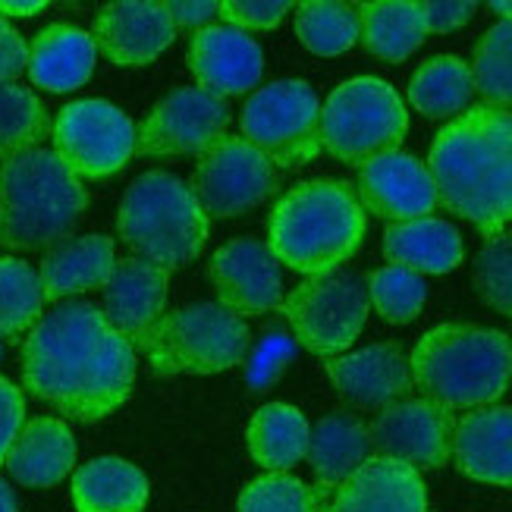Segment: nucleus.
Returning <instances> with one entry per match:
<instances>
[{
    "label": "nucleus",
    "mask_w": 512,
    "mask_h": 512,
    "mask_svg": "<svg viewBox=\"0 0 512 512\" xmlns=\"http://www.w3.org/2000/svg\"><path fill=\"white\" fill-rule=\"evenodd\" d=\"M355 195L368 214L390 220V224L421 220L437 208V189L428 164L403 151L381 154V158L359 167Z\"/></svg>",
    "instance_id": "dca6fc26"
},
{
    "label": "nucleus",
    "mask_w": 512,
    "mask_h": 512,
    "mask_svg": "<svg viewBox=\"0 0 512 512\" xmlns=\"http://www.w3.org/2000/svg\"><path fill=\"white\" fill-rule=\"evenodd\" d=\"M73 503L79 512H145L148 478L120 456H98L73 472Z\"/></svg>",
    "instance_id": "cd10ccee"
},
{
    "label": "nucleus",
    "mask_w": 512,
    "mask_h": 512,
    "mask_svg": "<svg viewBox=\"0 0 512 512\" xmlns=\"http://www.w3.org/2000/svg\"><path fill=\"white\" fill-rule=\"evenodd\" d=\"M48 129V110L32 88H22L16 82L0 85V161L38 148Z\"/></svg>",
    "instance_id": "473e14b6"
},
{
    "label": "nucleus",
    "mask_w": 512,
    "mask_h": 512,
    "mask_svg": "<svg viewBox=\"0 0 512 512\" xmlns=\"http://www.w3.org/2000/svg\"><path fill=\"white\" fill-rule=\"evenodd\" d=\"M487 7H491V13H497L503 22H512V0H491Z\"/></svg>",
    "instance_id": "49530a36"
},
{
    "label": "nucleus",
    "mask_w": 512,
    "mask_h": 512,
    "mask_svg": "<svg viewBox=\"0 0 512 512\" xmlns=\"http://www.w3.org/2000/svg\"><path fill=\"white\" fill-rule=\"evenodd\" d=\"M374 456L406 462L412 469H443L453 459L456 418L428 396H403L371 418Z\"/></svg>",
    "instance_id": "ddd939ff"
},
{
    "label": "nucleus",
    "mask_w": 512,
    "mask_h": 512,
    "mask_svg": "<svg viewBox=\"0 0 512 512\" xmlns=\"http://www.w3.org/2000/svg\"><path fill=\"white\" fill-rule=\"evenodd\" d=\"M437 205L475 224L487 239L512 220V114L469 107L437 132L428 158Z\"/></svg>",
    "instance_id": "f03ea898"
},
{
    "label": "nucleus",
    "mask_w": 512,
    "mask_h": 512,
    "mask_svg": "<svg viewBox=\"0 0 512 512\" xmlns=\"http://www.w3.org/2000/svg\"><path fill=\"white\" fill-rule=\"evenodd\" d=\"M412 384L450 412L494 406L512 384V340L475 324H440L409 355Z\"/></svg>",
    "instance_id": "20e7f679"
},
{
    "label": "nucleus",
    "mask_w": 512,
    "mask_h": 512,
    "mask_svg": "<svg viewBox=\"0 0 512 512\" xmlns=\"http://www.w3.org/2000/svg\"><path fill=\"white\" fill-rule=\"evenodd\" d=\"M0 512H19L16 494L10 491V484L4 478H0Z\"/></svg>",
    "instance_id": "a18cd8bd"
},
{
    "label": "nucleus",
    "mask_w": 512,
    "mask_h": 512,
    "mask_svg": "<svg viewBox=\"0 0 512 512\" xmlns=\"http://www.w3.org/2000/svg\"><path fill=\"white\" fill-rule=\"evenodd\" d=\"M462 236L440 217H421L409 224H390L384 230V258L396 267L425 277L450 274L462 264Z\"/></svg>",
    "instance_id": "bb28decb"
},
{
    "label": "nucleus",
    "mask_w": 512,
    "mask_h": 512,
    "mask_svg": "<svg viewBox=\"0 0 512 512\" xmlns=\"http://www.w3.org/2000/svg\"><path fill=\"white\" fill-rule=\"evenodd\" d=\"M44 293L32 264L0 258V340H13L41 321Z\"/></svg>",
    "instance_id": "72a5a7b5"
},
{
    "label": "nucleus",
    "mask_w": 512,
    "mask_h": 512,
    "mask_svg": "<svg viewBox=\"0 0 512 512\" xmlns=\"http://www.w3.org/2000/svg\"><path fill=\"white\" fill-rule=\"evenodd\" d=\"M365 239V208L349 183L308 180L289 189L271 211L274 258L305 277L340 271Z\"/></svg>",
    "instance_id": "7ed1b4c3"
},
{
    "label": "nucleus",
    "mask_w": 512,
    "mask_h": 512,
    "mask_svg": "<svg viewBox=\"0 0 512 512\" xmlns=\"http://www.w3.org/2000/svg\"><path fill=\"white\" fill-rule=\"evenodd\" d=\"M368 305V283L359 274L333 271L302 280L280 302V311L293 327L296 340L330 362L359 340L368 321Z\"/></svg>",
    "instance_id": "9d476101"
},
{
    "label": "nucleus",
    "mask_w": 512,
    "mask_h": 512,
    "mask_svg": "<svg viewBox=\"0 0 512 512\" xmlns=\"http://www.w3.org/2000/svg\"><path fill=\"white\" fill-rule=\"evenodd\" d=\"M208 277L217 293V305L233 315H264L283 302V271L271 246L258 239H230L211 255Z\"/></svg>",
    "instance_id": "2eb2a0df"
},
{
    "label": "nucleus",
    "mask_w": 512,
    "mask_h": 512,
    "mask_svg": "<svg viewBox=\"0 0 512 512\" xmlns=\"http://www.w3.org/2000/svg\"><path fill=\"white\" fill-rule=\"evenodd\" d=\"M475 79L462 57L440 54L418 66L409 79V104L428 120H456L472 104Z\"/></svg>",
    "instance_id": "c756f323"
},
{
    "label": "nucleus",
    "mask_w": 512,
    "mask_h": 512,
    "mask_svg": "<svg viewBox=\"0 0 512 512\" xmlns=\"http://www.w3.org/2000/svg\"><path fill=\"white\" fill-rule=\"evenodd\" d=\"M186 66L198 88L214 98L246 95L264 73V54L258 41L230 26H208L189 38Z\"/></svg>",
    "instance_id": "f3484780"
},
{
    "label": "nucleus",
    "mask_w": 512,
    "mask_h": 512,
    "mask_svg": "<svg viewBox=\"0 0 512 512\" xmlns=\"http://www.w3.org/2000/svg\"><path fill=\"white\" fill-rule=\"evenodd\" d=\"M88 208L82 180L54 148H32L0 167V246L41 252L70 239Z\"/></svg>",
    "instance_id": "39448f33"
},
{
    "label": "nucleus",
    "mask_w": 512,
    "mask_h": 512,
    "mask_svg": "<svg viewBox=\"0 0 512 512\" xmlns=\"http://www.w3.org/2000/svg\"><path fill=\"white\" fill-rule=\"evenodd\" d=\"M0 359H4V343H0Z\"/></svg>",
    "instance_id": "de8ad7c7"
},
{
    "label": "nucleus",
    "mask_w": 512,
    "mask_h": 512,
    "mask_svg": "<svg viewBox=\"0 0 512 512\" xmlns=\"http://www.w3.org/2000/svg\"><path fill=\"white\" fill-rule=\"evenodd\" d=\"M289 10H293V4H286V0H224L220 19L239 32H267L280 26Z\"/></svg>",
    "instance_id": "58836bf2"
},
{
    "label": "nucleus",
    "mask_w": 512,
    "mask_h": 512,
    "mask_svg": "<svg viewBox=\"0 0 512 512\" xmlns=\"http://www.w3.org/2000/svg\"><path fill=\"white\" fill-rule=\"evenodd\" d=\"M374 456L371 431L359 415L330 412L308 434V465L315 472V503L318 512L327 509L340 484Z\"/></svg>",
    "instance_id": "4be33fe9"
},
{
    "label": "nucleus",
    "mask_w": 512,
    "mask_h": 512,
    "mask_svg": "<svg viewBox=\"0 0 512 512\" xmlns=\"http://www.w3.org/2000/svg\"><path fill=\"white\" fill-rule=\"evenodd\" d=\"M469 66L484 104L512 114V22H497L478 38Z\"/></svg>",
    "instance_id": "f704fd0d"
},
{
    "label": "nucleus",
    "mask_w": 512,
    "mask_h": 512,
    "mask_svg": "<svg viewBox=\"0 0 512 512\" xmlns=\"http://www.w3.org/2000/svg\"><path fill=\"white\" fill-rule=\"evenodd\" d=\"M368 302L387 324H409L428 302L425 277L406 271V267L387 264L368 277Z\"/></svg>",
    "instance_id": "c9c22d12"
},
{
    "label": "nucleus",
    "mask_w": 512,
    "mask_h": 512,
    "mask_svg": "<svg viewBox=\"0 0 512 512\" xmlns=\"http://www.w3.org/2000/svg\"><path fill=\"white\" fill-rule=\"evenodd\" d=\"M95 48L117 66H145L158 60L176 38L167 4L158 0H120L95 16Z\"/></svg>",
    "instance_id": "a211bd4d"
},
{
    "label": "nucleus",
    "mask_w": 512,
    "mask_h": 512,
    "mask_svg": "<svg viewBox=\"0 0 512 512\" xmlns=\"http://www.w3.org/2000/svg\"><path fill=\"white\" fill-rule=\"evenodd\" d=\"M167 13L176 29H208V22L220 16V4L214 0H170Z\"/></svg>",
    "instance_id": "37998d69"
},
{
    "label": "nucleus",
    "mask_w": 512,
    "mask_h": 512,
    "mask_svg": "<svg viewBox=\"0 0 512 512\" xmlns=\"http://www.w3.org/2000/svg\"><path fill=\"white\" fill-rule=\"evenodd\" d=\"M54 154L76 180H104L136 154V126L120 107L101 98L66 104L54 126Z\"/></svg>",
    "instance_id": "9b49d317"
},
{
    "label": "nucleus",
    "mask_w": 512,
    "mask_h": 512,
    "mask_svg": "<svg viewBox=\"0 0 512 512\" xmlns=\"http://www.w3.org/2000/svg\"><path fill=\"white\" fill-rule=\"evenodd\" d=\"M249 327L217 302L173 308L151 327L139 352L154 374H220L242 365Z\"/></svg>",
    "instance_id": "0eeeda50"
},
{
    "label": "nucleus",
    "mask_w": 512,
    "mask_h": 512,
    "mask_svg": "<svg viewBox=\"0 0 512 512\" xmlns=\"http://www.w3.org/2000/svg\"><path fill=\"white\" fill-rule=\"evenodd\" d=\"M324 512H428V491L412 465L371 456L340 484Z\"/></svg>",
    "instance_id": "412c9836"
},
{
    "label": "nucleus",
    "mask_w": 512,
    "mask_h": 512,
    "mask_svg": "<svg viewBox=\"0 0 512 512\" xmlns=\"http://www.w3.org/2000/svg\"><path fill=\"white\" fill-rule=\"evenodd\" d=\"M296 35L311 54L340 57L359 44V13L340 0H305L296 7Z\"/></svg>",
    "instance_id": "2f4dec72"
},
{
    "label": "nucleus",
    "mask_w": 512,
    "mask_h": 512,
    "mask_svg": "<svg viewBox=\"0 0 512 512\" xmlns=\"http://www.w3.org/2000/svg\"><path fill=\"white\" fill-rule=\"evenodd\" d=\"M472 0H425L421 4V16H425V29L434 35H447L462 29L465 22L475 16Z\"/></svg>",
    "instance_id": "a19ab883"
},
{
    "label": "nucleus",
    "mask_w": 512,
    "mask_h": 512,
    "mask_svg": "<svg viewBox=\"0 0 512 512\" xmlns=\"http://www.w3.org/2000/svg\"><path fill=\"white\" fill-rule=\"evenodd\" d=\"M29 66V44L7 19H0V85L16 82Z\"/></svg>",
    "instance_id": "79ce46f5"
},
{
    "label": "nucleus",
    "mask_w": 512,
    "mask_h": 512,
    "mask_svg": "<svg viewBox=\"0 0 512 512\" xmlns=\"http://www.w3.org/2000/svg\"><path fill=\"white\" fill-rule=\"evenodd\" d=\"M236 512H318V503L305 481L267 472L246 484V491L239 494Z\"/></svg>",
    "instance_id": "4c0bfd02"
},
{
    "label": "nucleus",
    "mask_w": 512,
    "mask_h": 512,
    "mask_svg": "<svg viewBox=\"0 0 512 512\" xmlns=\"http://www.w3.org/2000/svg\"><path fill=\"white\" fill-rule=\"evenodd\" d=\"M104 293V315L117 333L139 349L151 327L161 321L167 293H170V271L142 258H120L114 274H110Z\"/></svg>",
    "instance_id": "aec40b11"
},
{
    "label": "nucleus",
    "mask_w": 512,
    "mask_h": 512,
    "mask_svg": "<svg viewBox=\"0 0 512 512\" xmlns=\"http://www.w3.org/2000/svg\"><path fill=\"white\" fill-rule=\"evenodd\" d=\"M22 425H26V396L7 377H0V465L7 462V453Z\"/></svg>",
    "instance_id": "ea45409f"
},
{
    "label": "nucleus",
    "mask_w": 512,
    "mask_h": 512,
    "mask_svg": "<svg viewBox=\"0 0 512 512\" xmlns=\"http://www.w3.org/2000/svg\"><path fill=\"white\" fill-rule=\"evenodd\" d=\"M327 377L355 409H384L415 390L412 368L396 343H374L327 362Z\"/></svg>",
    "instance_id": "6ab92c4d"
},
{
    "label": "nucleus",
    "mask_w": 512,
    "mask_h": 512,
    "mask_svg": "<svg viewBox=\"0 0 512 512\" xmlns=\"http://www.w3.org/2000/svg\"><path fill=\"white\" fill-rule=\"evenodd\" d=\"M48 10L44 0H0V16H35Z\"/></svg>",
    "instance_id": "c03bdc74"
},
{
    "label": "nucleus",
    "mask_w": 512,
    "mask_h": 512,
    "mask_svg": "<svg viewBox=\"0 0 512 512\" xmlns=\"http://www.w3.org/2000/svg\"><path fill=\"white\" fill-rule=\"evenodd\" d=\"M230 107L205 88H176L154 104L148 120L136 132V154L145 158H180L202 154L214 142L227 139Z\"/></svg>",
    "instance_id": "4468645a"
},
{
    "label": "nucleus",
    "mask_w": 512,
    "mask_h": 512,
    "mask_svg": "<svg viewBox=\"0 0 512 512\" xmlns=\"http://www.w3.org/2000/svg\"><path fill=\"white\" fill-rule=\"evenodd\" d=\"M308 421L296 406L267 403L249 421V453L267 472L286 475L308 453Z\"/></svg>",
    "instance_id": "7c9ffc66"
},
{
    "label": "nucleus",
    "mask_w": 512,
    "mask_h": 512,
    "mask_svg": "<svg viewBox=\"0 0 512 512\" xmlns=\"http://www.w3.org/2000/svg\"><path fill=\"white\" fill-rule=\"evenodd\" d=\"M95 60V38L85 29L57 22V26H48L32 38L26 70L35 88H44L51 95H66L92 79Z\"/></svg>",
    "instance_id": "393cba45"
},
{
    "label": "nucleus",
    "mask_w": 512,
    "mask_h": 512,
    "mask_svg": "<svg viewBox=\"0 0 512 512\" xmlns=\"http://www.w3.org/2000/svg\"><path fill=\"white\" fill-rule=\"evenodd\" d=\"M136 381V349L88 302L57 305L22 343V384L76 421L117 412Z\"/></svg>",
    "instance_id": "f257e3e1"
},
{
    "label": "nucleus",
    "mask_w": 512,
    "mask_h": 512,
    "mask_svg": "<svg viewBox=\"0 0 512 512\" xmlns=\"http://www.w3.org/2000/svg\"><path fill=\"white\" fill-rule=\"evenodd\" d=\"M406 132V104L384 79H349L321 104V145L352 167H365L381 154L399 151Z\"/></svg>",
    "instance_id": "6e6552de"
},
{
    "label": "nucleus",
    "mask_w": 512,
    "mask_h": 512,
    "mask_svg": "<svg viewBox=\"0 0 512 512\" xmlns=\"http://www.w3.org/2000/svg\"><path fill=\"white\" fill-rule=\"evenodd\" d=\"M242 139L274 167L296 170L321 154V101L302 79H280L258 88L239 117Z\"/></svg>",
    "instance_id": "1a4fd4ad"
},
{
    "label": "nucleus",
    "mask_w": 512,
    "mask_h": 512,
    "mask_svg": "<svg viewBox=\"0 0 512 512\" xmlns=\"http://www.w3.org/2000/svg\"><path fill=\"white\" fill-rule=\"evenodd\" d=\"M211 220L180 176L151 170L132 183L117 211V233L132 258L164 271L192 264L208 246Z\"/></svg>",
    "instance_id": "423d86ee"
},
{
    "label": "nucleus",
    "mask_w": 512,
    "mask_h": 512,
    "mask_svg": "<svg viewBox=\"0 0 512 512\" xmlns=\"http://www.w3.org/2000/svg\"><path fill=\"white\" fill-rule=\"evenodd\" d=\"M277 167L242 136H227L198 154L192 192L202 211L217 220L246 214L277 192Z\"/></svg>",
    "instance_id": "f8f14e48"
},
{
    "label": "nucleus",
    "mask_w": 512,
    "mask_h": 512,
    "mask_svg": "<svg viewBox=\"0 0 512 512\" xmlns=\"http://www.w3.org/2000/svg\"><path fill=\"white\" fill-rule=\"evenodd\" d=\"M114 267H117L114 239H107L101 233L66 239L41 258L38 280H41L44 302H60L66 296L104 289L110 274H114Z\"/></svg>",
    "instance_id": "b1692460"
},
{
    "label": "nucleus",
    "mask_w": 512,
    "mask_h": 512,
    "mask_svg": "<svg viewBox=\"0 0 512 512\" xmlns=\"http://www.w3.org/2000/svg\"><path fill=\"white\" fill-rule=\"evenodd\" d=\"M475 289L494 311L512 318V233L484 239L475 258Z\"/></svg>",
    "instance_id": "e433bc0d"
},
{
    "label": "nucleus",
    "mask_w": 512,
    "mask_h": 512,
    "mask_svg": "<svg viewBox=\"0 0 512 512\" xmlns=\"http://www.w3.org/2000/svg\"><path fill=\"white\" fill-rule=\"evenodd\" d=\"M355 13H359V44L384 63H403L428 38L421 4L415 0H368L355 4Z\"/></svg>",
    "instance_id": "c85d7f7f"
},
{
    "label": "nucleus",
    "mask_w": 512,
    "mask_h": 512,
    "mask_svg": "<svg viewBox=\"0 0 512 512\" xmlns=\"http://www.w3.org/2000/svg\"><path fill=\"white\" fill-rule=\"evenodd\" d=\"M4 465L22 487H54L76 469V437L60 418H32L13 440Z\"/></svg>",
    "instance_id": "a878e982"
},
{
    "label": "nucleus",
    "mask_w": 512,
    "mask_h": 512,
    "mask_svg": "<svg viewBox=\"0 0 512 512\" xmlns=\"http://www.w3.org/2000/svg\"><path fill=\"white\" fill-rule=\"evenodd\" d=\"M453 462L481 484L512 487V409L484 406L456 421Z\"/></svg>",
    "instance_id": "5701e85b"
}]
</instances>
